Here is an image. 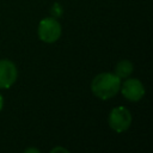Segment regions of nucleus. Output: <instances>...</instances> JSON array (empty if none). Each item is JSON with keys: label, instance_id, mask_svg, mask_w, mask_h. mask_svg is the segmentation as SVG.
Here are the masks:
<instances>
[{"label": "nucleus", "instance_id": "obj_6", "mask_svg": "<svg viewBox=\"0 0 153 153\" xmlns=\"http://www.w3.org/2000/svg\"><path fill=\"white\" fill-rule=\"evenodd\" d=\"M133 71H134V66L129 60H121L115 67V74L121 80L130 76Z\"/></svg>", "mask_w": 153, "mask_h": 153}, {"label": "nucleus", "instance_id": "obj_8", "mask_svg": "<svg viewBox=\"0 0 153 153\" xmlns=\"http://www.w3.org/2000/svg\"><path fill=\"white\" fill-rule=\"evenodd\" d=\"M55 152H63V153H67V152H68V149L62 148V147H55V148H53V149H51V153H55Z\"/></svg>", "mask_w": 153, "mask_h": 153}, {"label": "nucleus", "instance_id": "obj_10", "mask_svg": "<svg viewBox=\"0 0 153 153\" xmlns=\"http://www.w3.org/2000/svg\"><path fill=\"white\" fill-rule=\"evenodd\" d=\"M25 152H35V153H38L39 151L36 149V148H27V149H25Z\"/></svg>", "mask_w": 153, "mask_h": 153}, {"label": "nucleus", "instance_id": "obj_3", "mask_svg": "<svg viewBox=\"0 0 153 153\" xmlns=\"http://www.w3.org/2000/svg\"><path fill=\"white\" fill-rule=\"evenodd\" d=\"M38 37L45 43H54L61 36V25L56 18H43L38 24Z\"/></svg>", "mask_w": 153, "mask_h": 153}, {"label": "nucleus", "instance_id": "obj_4", "mask_svg": "<svg viewBox=\"0 0 153 153\" xmlns=\"http://www.w3.org/2000/svg\"><path fill=\"white\" fill-rule=\"evenodd\" d=\"M120 91L122 96L130 102H137L145 96L143 84L136 78H126L124 81L121 82Z\"/></svg>", "mask_w": 153, "mask_h": 153}, {"label": "nucleus", "instance_id": "obj_5", "mask_svg": "<svg viewBox=\"0 0 153 153\" xmlns=\"http://www.w3.org/2000/svg\"><path fill=\"white\" fill-rule=\"evenodd\" d=\"M17 67L10 60H0V88L11 87L17 80Z\"/></svg>", "mask_w": 153, "mask_h": 153}, {"label": "nucleus", "instance_id": "obj_9", "mask_svg": "<svg viewBox=\"0 0 153 153\" xmlns=\"http://www.w3.org/2000/svg\"><path fill=\"white\" fill-rule=\"evenodd\" d=\"M2 106H4V98H2V96L0 93V111L2 110Z\"/></svg>", "mask_w": 153, "mask_h": 153}, {"label": "nucleus", "instance_id": "obj_2", "mask_svg": "<svg viewBox=\"0 0 153 153\" xmlns=\"http://www.w3.org/2000/svg\"><path fill=\"white\" fill-rule=\"evenodd\" d=\"M108 122L112 130L116 133H123L131 124V114L124 106H116L110 111Z\"/></svg>", "mask_w": 153, "mask_h": 153}, {"label": "nucleus", "instance_id": "obj_1", "mask_svg": "<svg viewBox=\"0 0 153 153\" xmlns=\"http://www.w3.org/2000/svg\"><path fill=\"white\" fill-rule=\"evenodd\" d=\"M121 82V79L115 73L104 72L93 78L91 82V90L97 98L106 100L112 98L120 91Z\"/></svg>", "mask_w": 153, "mask_h": 153}, {"label": "nucleus", "instance_id": "obj_7", "mask_svg": "<svg viewBox=\"0 0 153 153\" xmlns=\"http://www.w3.org/2000/svg\"><path fill=\"white\" fill-rule=\"evenodd\" d=\"M51 13L54 14V17L59 18L61 14H62V7L60 6V4H54L53 7H51Z\"/></svg>", "mask_w": 153, "mask_h": 153}]
</instances>
